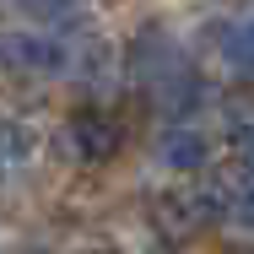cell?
Returning <instances> with one entry per match:
<instances>
[{
  "label": "cell",
  "instance_id": "obj_1",
  "mask_svg": "<svg viewBox=\"0 0 254 254\" xmlns=\"http://www.w3.org/2000/svg\"><path fill=\"white\" fill-rule=\"evenodd\" d=\"M216 211H222V190L216 184H200V179H184V184L162 190L152 200V222L168 238H195L200 227L216 222Z\"/></svg>",
  "mask_w": 254,
  "mask_h": 254
},
{
  "label": "cell",
  "instance_id": "obj_2",
  "mask_svg": "<svg viewBox=\"0 0 254 254\" xmlns=\"http://www.w3.org/2000/svg\"><path fill=\"white\" fill-rule=\"evenodd\" d=\"M0 60L27 70V76H60V70L76 65V49L60 33H5L0 38Z\"/></svg>",
  "mask_w": 254,
  "mask_h": 254
},
{
  "label": "cell",
  "instance_id": "obj_3",
  "mask_svg": "<svg viewBox=\"0 0 254 254\" xmlns=\"http://www.w3.org/2000/svg\"><path fill=\"white\" fill-rule=\"evenodd\" d=\"M65 141H70V152L81 157V162H108V157L119 152V141H125V130H119V119L108 114V108H76L70 119H65Z\"/></svg>",
  "mask_w": 254,
  "mask_h": 254
},
{
  "label": "cell",
  "instance_id": "obj_4",
  "mask_svg": "<svg viewBox=\"0 0 254 254\" xmlns=\"http://www.w3.org/2000/svg\"><path fill=\"white\" fill-rule=\"evenodd\" d=\"M38 157V135L22 119H0V179H22Z\"/></svg>",
  "mask_w": 254,
  "mask_h": 254
},
{
  "label": "cell",
  "instance_id": "obj_5",
  "mask_svg": "<svg viewBox=\"0 0 254 254\" xmlns=\"http://www.w3.org/2000/svg\"><path fill=\"white\" fill-rule=\"evenodd\" d=\"M205 157H211V146H205L200 130H190V125H173V130L162 135V162L179 168V173H200Z\"/></svg>",
  "mask_w": 254,
  "mask_h": 254
},
{
  "label": "cell",
  "instance_id": "obj_6",
  "mask_svg": "<svg viewBox=\"0 0 254 254\" xmlns=\"http://www.w3.org/2000/svg\"><path fill=\"white\" fill-rule=\"evenodd\" d=\"M222 135L233 152L254 157V92H233L222 103Z\"/></svg>",
  "mask_w": 254,
  "mask_h": 254
},
{
  "label": "cell",
  "instance_id": "obj_7",
  "mask_svg": "<svg viewBox=\"0 0 254 254\" xmlns=\"http://www.w3.org/2000/svg\"><path fill=\"white\" fill-rule=\"evenodd\" d=\"M222 49H227V60H233L238 70H249V76H254V16H249V22H238V27L227 33Z\"/></svg>",
  "mask_w": 254,
  "mask_h": 254
},
{
  "label": "cell",
  "instance_id": "obj_8",
  "mask_svg": "<svg viewBox=\"0 0 254 254\" xmlns=\"http://www.w3.org/2000/svg\"><path fill=\"white\" fill-rule=\"evenodd\" d=\"M249 162V173H244V184L233 190V200H227V211L244 222V227H254V157H244Z\"/></svg>",
  "mask_w": 254,
  "mask_h": 254
},
{
  "label": "cell",
  "instance_id": "obj_9",
  "mask_svg": "<svg viewBox=\"0 0 254 254\" xmlns=\"http://www.w3.org/2000/svg\"><path fill=\"white\" fill-rule=\"evenodd\" d=\"M222 254H254V249H238V244H233V249H222Z\"/></svg>",
  "mask_w": 254,
  "mask_h": 254
},
{
  "label": "cell",
  "instance_id": "obj_10",
  "mask_svg": "<svg viewBox=\"0 0 254 254\" xmlns=\"http://www.w3.org/2000/svg\"><path fill=\"white\" fill-rule=\"evenodd\" d=\"M76 254H114V249H76Z\"/></svg>",
  "mask_w": 254,
  "mask_h": 254
}]
</instances>
